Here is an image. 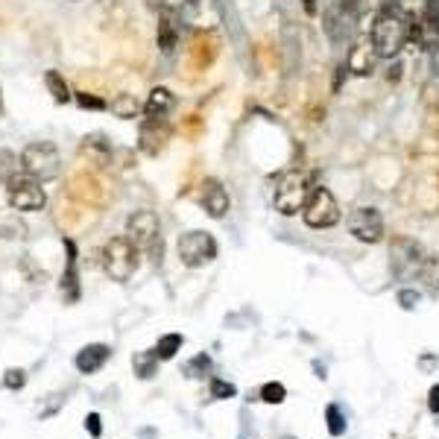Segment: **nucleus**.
<instances>
[{"mask_svg":"<svg viewBox=\"0 0 439 439\" xmlns=\"http://www.w3.org/2000/svg\"><path fill=\"white\" fill-rule=\"evenodd\" d=\"M325 422H328V433H331V436H343L346 428H349V422H346V416H343V410H340L337 404H328V407H325Z\"/></svg>","mask_w":439,"mask_h":439,"instance_id":"nucleus-25","label":"nucleus"},{"mask_svg":"<svg viewBox=\"0 0 439 439\" xmlns=\"http://www.w3.org/2000/svg\"><path fill=\"white\" fill-rule=\"evenodd\" d=\"M85 430H88L94 439L103 433V419H100V413H88V416H85Z\"/></svg>","mask_w":439,"mask_h":439,"instance_id":"nucleus-32","label":"nucleus"},{"mask_svg":"<svg viewBox=\"0 0 439 439\" xmlns=\"http://www.w3.org/2000/svg\"><path fill=\"white\" fill-rule=\"evenodd\" d=\"M310 182L305 173H299V170H287V173L278 176L276 182V193H273V205L278 214L284 217H293V214H299L310 197Z\"/></svg>","mask_w":439,"mask_h":439,"instance_id":"nucleus-4","label":"nucleus"},{"mask_svg":"<svg viewBox=\"0 0 439 439\" xmlns=\"http://www.w3.org/2000/svg\"><path fill=\"white\" fill-rule=\"evenodd\" d=\"M179 261L190 270H200V266L211 264L217 258V240L208 232H188L179 237Z\"/></svg>","mask_w":439,"mask_h":439,"instance_id":"nucleus-8","label":"nucleus"},{"mask_svg":"<svg viewBox=\"0 0 439 439\" xmlns=\"http://www.w3.org/2000/svg\"><path fill=\"white\" fill-rule=\"evenodd\" d=\"M179 21H185L193 30H217L223 23V6L220 0H182Z\"/></svg>","mask_w":439,"mask_h":439,"instance_id":"nucleus-10","label":"nucleus"},{"mask_svg":"<svg viewBox=\"0 0 439 439\" xmlns=\"http://www.w3.org/2000/svg\"><path fill=\"white\" fill-rule=\"evenodd\" d=\"M343 4H349V6L354 9V12H360V15H363V12L369 9V6H378L381 0H343Z\"/></svg>","mask_w":439,"mask_h":439,"instance_id":"nucleus-34","label":"nucleus"},{"mask_svg":"<svg viewBox=\"0 0 439 439\" xmlns=\"http://www.w3.org/2000/svg\"><path fill=\"white\" fill-rule=\"evenodd\" d=\"M208 372H211V357H208L205 352L185 363V375H188V378H205Z\"/></svg>","mask_w":439,"mask_h":439,"instance_id":"nucleus-27","label":"nucleus"},{"mask_svg":"<svg viewBox=\"0 0 439 439\" xmlns=\"http://www.w3.org/2000/svg\"><path fill=\"white\" fill-rule=\"evenodd\" d=\"M313 369H316V378L325 381V366H323V363H313Z\"/></svg>","mask_w":439,"mask_h":439,"instance_id":"nucleus-38","label":"nucleus"},{"mask_svg":"<svg viewBox=\"0 0 439 439\" xmlns=\"http://www.w3.org/2000/svg\"><path fill=\"white\" fill-rule=\"evenodd\" d=\"M369 38L375 44L378 59H396L404 50V44L410 41V18L399 6V0L378 6L369 27Z\"/></svg>","mask_w":439,"mask_h":439,"instance_id":"nucleus-1","label":"nucleus"},{"mask_svg":"<svg viewBox=\"0 0 439 439\" xmlns=\"http://www.w3.org/2000/svg\"><path fill=\"white\" fill-rule=\"evenodd\" d=\"M410 21L419 23L425 38H439V0H428L422 18H410Z\"/></svg>","mask_w":439,"mask_h":439,"instance_id":"nucleus-19","label":"nucleus"},{"mask_svg":"<svg viewBox=\"0 0 439 439\" xmlns=\"http://www.w3.org/2000/svg\"><path fill=\"white\" fill-rule=\"evenodd\" d=\"M77 103H80L82 109H97V112L109 109L106 100H100V97H94V94H88V91H80V94H77Z\"/></svg>","mask_w":439,"mask_h":439,"instance_id":"nucleus-30","label":"nucleus"},{"mask_svg":"<svg viewBox=\"0 0 439 439\" xmlns=\"http://www.w3.org/2000/svg\"><path fill=\"white\" fill-rule=\"evenodd\" d=\"M138 246L126 237V234H117L112 237L106 246H103V270L112 281H129L132 273L138 270Z\"/></svg>","mask_w":439,"mask_h":439,"instance_id":"nucleus-3","label":"nucleus"},{"mask_svg":"<svg viewBox=\"0 0 439 439\" xmlns=\"http://www.w3.org/2000/svg\"><path fill=\"white\" fill-rule=\"evenodd\" d=\"M419 293L416 290H399V305L404 308V310H413V308H416L419 305Z\"/></svg>","mask_w":439,"mask_h":439,"instance_id":"nucleus-31","label":"nucleus"},{"mask_svg":"<svg viewBox=\"0 0 439 439\" xmlns=\"http://www.w3.org/2000/svg\"><path fill=\"white\" fill-rule=\"evenodd\" d=\"M112 357V346L106 343H88L77 352V357H73V366L82 372V375H94V372H100L103 366L109 363Z\"/></svg>","mask_w":439,"mask_h":439,"instance_id":"nucleus-14","label":"nucleus"},{"mask_svg":"<svg viewBox=\"0 0 439 439\" xmlns=\"http://www.w3.org/2000/svg\"><path fill=\"white\" fill-rule=\"evenodd\" d=\"M4 386H9V389H23V386H27V372H23V369H15V366H12V369L4 372Z\"/></svg>","mask_w":439,"mask_h":439,"instance_id":"nucleus-29","label":"nucleus"},{"mask_svg":"<svg viewBox=\"0 0 439 439\" xmlns=\"http://www.w3.org/2000/svg\"><path fill=\"white\" fill-rule=\"evenodd\" d=\"M302 6L308 15H316V6H320V0H302Z\"/></svg>","mask_w":439,"mask_h":439,"instance_id":"nucleus-36","label":"nucleus"},{"mask_svg":"<svg viewBox=\"0 0 439 439\" xmlns=\"http://www.w3.org/2000/svg\"><path fill=\"white\" fill-rule=\"evenodd\" d=\"M62 167V158H59V150L50 143V141H36V143H27L21 153V170L27 176L38 179V182H47L59 173Z\"/></svg>","mask_w":439,"mask_h":439,"instance_id":"nucleus-5","label":"nucleus"},{"mask_svg":"<svg viewBox=\"0 0 439 439\" xmlns=\"http://www.w3.org/2000/svg\"><path fill=\"white\" fill-rule=\"evenodd\" d=\"M132 366H135V372L146 381V378H153L156 375V366H158V354H156V349H150V352H141V354H135V360H132Z\"/></svg>","mask_w":439,"mask_h":439,"instance_id":"nucleus-24","label":"nucleus"},{"mask_svg":"<svg viewBox=\"0 0 439 439\" xmlns=\"http://www.w3.org/2000/svg\"><path fill=\"white\" fill-rule=\"evenodd\" d=\"M170 141V124L167 117H143L138 132V150L143 156H158Z\"/></svg>","mask_w":439,"mask_h":439,"instance_id":"nucleus-12","label":"nucleus"},{"mask_svg":"<svg viewBox=\"0 0 439 439\" xmlns=\"http://www.w3.org/2000/svg\"><path fill=\"white\" fill-rule=\"evenodd\" d=\"M428 410L433 413V416H439V384H433L430 393H428Z\"/></svg>","mask_w":439,"mask_h":439,"instance_id":"nucleus-33","label":"nucleus"},{"mask_svg":"<svg viewBox=\"0 0 439 439\" xmlns=\"http://www.w3.org/2000/svg\"><path fill=\"white\" fill-rule=\"evenodd\" d=\"M176 106V97L170 88H153L150 97H146V103H143V114L146 117H167L170 112H173Z\"/></svg>","mask_w":439,"mask_h":439,"instance_id":"nucleus-18","label":"nucleus"},{"mask_svg":"<svg viewBox=\"0 0 439 439\" xmlns=\"http://www.w3.org/2000/svg\"><path fill=\"white\" fill-rule=\"evenodd\" d=\"M302 220L310 229H331L340 223V205L334 200V193L323 185H316L310 190V197L302 208Z\"/></svg>","mask_w":439,"mask_h":439,"instance_id":"nucleus-6","label":"nucleus"},{"mask_svg":"<svg viewBox=\"0 0 439 439\" xmlns=\"http://www.w3.org/2000/svg\"><path fill=\"white\" fill-rule=\"evenodd\" d=\"M44 85H47V91L53 94V100L59 103V106H65V103H70V88H67V82H65V77L59 70H47L44 73Z\"/></svg>","mask_w":439,"mask_h":439,"instance_id":"nucleus-20","label":"nucleus"},{"mask_svg":"<svg viewBox=\"0 0 439 439\" xmlns=\"http://www.w3.org/2000/svg\"><path fill=\"white\" fill-rule=\"evenodd\" d=\"M82 153L91 156L97 164H106L109 156H112V146H109V141H106L103 135H91V138H85V143H82Z\"/></svg>","mask_w":439,"mask_h":439,"instance_id":"nucleus-22","label":"nucleus"},{"mask_svg":"<svg viewBox=\"0 0 439 439\" xmlns=\"http://www.w3.org/2000/svg\"><path fill=\"white\" fill-rule=\"evenodd\" d=\"M360 12H354L349 4H343V0H337V4L325 12V33L328 38L340 47V44H352L354 36H357V23H360Z\"/></svg>","mask_w":439,"mask_h":439,"instance_id":"nucleus-9","label":"nucleus"},{"mask_svg":"<svg viewBox=\"0 0 439 439\" xmlns=\"http://www.w3.org/2000/svg\"><path fill=\"white\" fill-rule=\"evenodd\" d=\"M70 4H77V0H70Z\"/></svg>","mask_w":439,"mask_h":439,"instance_id":"nucleus-41","label":"nucleus"},{"mask_svg":"<svg viewBox=\"0 0 439 439\" xmlns=\"http://www.w3.org/2000/svg\"><path fill=\"white\" fill-rule=\"evenodd\" d=\"M126 237L135 243L141 252L150 255V261L156 266H161V261H164V237H161L158 217L153 211H135L126 220Z\"/></svg>","mask_w":439,"mask_h":439,"instance_id":"nucleus-2","label":"nucleus"},{"mask_svg":"<svg viewBox=\"0 0 439 439\" xmlns=\"http://www.w3.org/2000/svg\"><path fill=\"white\" fill-rule=\"evenodd\" d=\"M202 208H205V214L214 217V220H223V217L229 214V208H232L229 190L220 185L217 179H205V185H202Z\"/></svg>","mask_w":439,"mask_h":439,"instance_id":"nucleus-15","label":"nucleus"},{"mask_svg":"<svg viewBox=\"0 0 439 439\" xmlns=\"http://www.w3.org/2000/svg\"><path fill=\"white\" fill-rule=\"evenodd\" d=\"M375 62H378V53H375V44L369 36H360L352 41L349 47V59H346V70H352L354 77H369L375 70Z\"/></svg>","mask_w":439,"mask_h":439,"instance_id":"nucleus-13","label":"nucleus"},{"mask_svg":"<svg viewBox=\"0 0 439 439\" xmlns=\"http://www.w3.org/2000/svg\"><path fill=\"white\" fill-rule=\"evenodd\" d=\"M349 232L360 243H381L384 240V217L372 205H360L349 217Z\"/></svg>","mask_w":439,"mask_h":439,"instance_id":"nucleus-11","label":"nucleus"},{"mask_svg":"<svg viewBox=\"0 0 439 439\" xmlns=\"http://www.w3.org/2000/svg\"><path fill=\"white\" fill-rule=\"evenodd\" d=\"M419 363H422V369H433V366H436V363H439V360H436V357H433V354H425V357H422V360H419Z\"/></svg>","mask_w":439,"mask_h":439,"instance_id":"nucleus-37","label":"nucleus"},{"mask_svg":"<svg viewBox=\"0 0 439 439\" xmlns=\"http://www.w3.org/2000/svg\"><path fill=\"white\" fill-rule=\"evenodd\" d=\"M185 346V337L182 334H164L158 337V343H156V354L158 360H173Z\"/></svg>","mask_w":439,"mask_h":439,"instance_id":"nucleus-23","label":"nucleus"},{"mask_svg":"<svg viewBox=\"0 0 439 439\" xmlns=\"http://www.w3.org/2000/svg\"><path fill=\"white\" fill-rule=\"evenodd\" d=\"M158 15H161L158 18V47H161V53H173L176 44H179V27H176L179 12L164 9Z\"/></svg>","mask_w":439,"mask_h":439,"instance_id":"nucleus-17","label":"nucleus"},{"mask_svg":"<svg viewBox=\"0 0 439 439\" xmlns=\"http://www.w3.org/2000/svg\"><path fill=\"white\" fill-rule=\"evenodd\" d=\"M143 4H146L150 12H164L167 9V0H143Z\"/></svg>","mask_w":439,"mask_h":439,"instance_id":"nucleus-35","label":"nucleus"},{"mask_svg":"<svg viewBox=\"0 0 439 439\" xmlns=\"http://www.w3.org/2000/svg\"><path fill=\"white\" fill-rule=\"evenodd\" d=\"M234 396H237V386L232 381L211 378V399L214 401H226V399H234Z\"/></svg>","mask_w":439,"mask_h":439,"instance_id":"nucleus-28","label":"nucleus"},{"mask_svg":"<svg viewBox=\"0 0 439 439\" xmlns=\"http://www.w3.org/2000/svg\"><path fill=\"white\" fill-rule=\"evenodd\" d=\"M65 249H67V264L62 273V293L67 302H77L80 299V270H77V246H73V240H65Z\"/></svg>","mask_w":439,"mask_h":439,"instance_id":"nucleus-16","label":"nucleus"},{"mask_svg":"<svg viewBox=\"0 0 439 439\" xmlns=\"http://www.w3.org/2000/svg\"><path fill=\"white\" fill-rule=\"evenodd\" d=\"M103 4H114V0H103Z\"/></svg>","mask_w":439,"mask_h":439,"instance_id":"nucleus-39","label":"nucleus"},{"mask_svg":"<svg viewBox=\"0 0 439 439\" xmlns=\"http://www.w3.org/2000/svg\"><path fill=\"white\" fill-rule=\"evenodd\" d=\"M284 399H287V386L281 381H266L261 386V401H266V404H281Z\"/></svg>","mask_w":439,"mask_h":439,"instance_id":"nucleus-26","label":"nucleus"},{"mask_svg":"<svg viewBox=\"0 0 439 439\" xmlns=\"http://www.w3.org/2000/svg\"><path fill=\"white\" fill-rule=\"evenodd\" d=\"M112 112H114L117 117H124V120H135V117L143 112V106L135 100L132 94H117L114 100H112Z\"/></svg>","mask_w":439,"mask_h":439,"instance_id":"nucleus-21","label":"nucleus"},{"mask_svg":"<svg viewBox=\"0 0 439 439\" xmlns=\"http://www.w3.org/2000/svg\"><path fill=\"white\" fill-rule=\"evenodd\" d=\"M284 439H293V436H284Z\"/></svg>","mask_w":439,"mask_h":439,"instance_id":"nucleus-40","label":"nucleus"},{"mask_svg":"<svg viewBox=\"0 0 439 439\" xmlns=\"http://www.w3.org/2000/svg\"><path fill=\"white\" fill-rule=\"evenodd\" d=\"M6 200L15 211H41L47 205V193L38 179L27 173H21V176L15 173L6 179Z\"/></svg>","mask_w":439,"mask_h":439,"instance_id":"nucleus-7","label":"nucleus"}]
</instances>
